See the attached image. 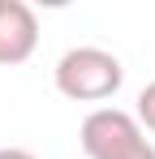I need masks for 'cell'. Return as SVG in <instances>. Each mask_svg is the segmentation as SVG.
I'll return each instance as SVG.
<instances>
[{"instance_id":"obj_1","label":"cell","mask_w":155,"mask_h":159,"mask_svg":"<svg viewBox=\"0 0 155 159\" xmlns=\"http://www.w3.org/2000/svg\"><path fill=\"white\" fill-rule=\"evenodd\" d=\"M52 82L65 99L73 103H103L121 90L125 82V65L108 48H95V43H82V48H69V52L56 60L52 69Z\"/></svg>"},{"instance_id":"obj_2","label":"cell","mask_w":155,"mask_h":159,"mask_svg":"<svg viewBox=\"0 0 155 159\" xmlns=\"http://www.w3.org/2000/svg\"><path fill=\"white\" fill-rule=\"evenodd\" d=\"M78 142L86 159H155V142L125 107H95L86 112Z\"/></svg>"},{"instance_id":"obj_3","label":"cell","mask_w":155,"mask_h":159,"mask_svg":"<svg viewBox=\"0 0 155 159\" xmlns=\"http://www.w3.org/2000/svg\"><path fill=\"white\" fill-rule=\"evenodd\" d=\"M39 48V17L26 0H0V65H26Z\"/></svg>"},{"instance_id":"obj_4","label":"cell","mask_w":155,"mask_h":159,"mask_svg":"<svg viewBox=\"0 0 155 159\" xmlns=\"http://www.w3.org/2000/svg\"><path fill=\"white\" fill-rule=\"evenodd\" d=\"M134 120L142 125L147 133H155V82H147L138 90V107H134Z\"/></svg>"},{"instance_id":"obj_5","label":"cell","mask_w":155,"mask_h":159,"mask_svg":"<svg viewBox=\"0 0 155 159\" xmlns=\"http://www.w3.org/2000/svg\"><path fill=\"white\" fill-rule=\"evenodd\" d=\"M0 159H35V155L22 151V146H0Z\"/></svg>"}]
</instances>
